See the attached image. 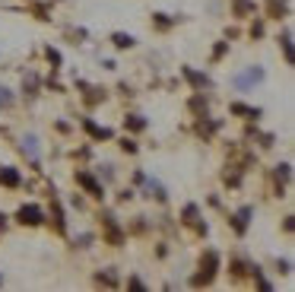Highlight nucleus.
Instances as JSON below:
<instances>
[{"instance_id":"aec40b11","label":"nucleus","mask_w":295,"mask_h":292,"mask_svg":"<svg viewBox=\"0 0 295 292\" xmlns=\"http://www.w3.org/2000/svg\"><path fill=\"white\" fill-rule=\"evenodd\" d=\"M155 25H159V29H168V25H171V22H168V19H165V16H162V13H159V16H155Z\"/></svg>"},{"instance_id":"a211bd4d","label":"nucleus","mask_w":295,"mask_h":292,"mask_svg":"<svg viewBox=\"0 0 295 292\" xmlns=\"http://www.w3.org/2000/svg\"><path fill=\"white\" fill-rule=\"evenodd\" d=\"M190 108H194V111H203V115H206V102H203V99H194V102H190Z\"/></svg>"},{"instance_id":"0eeeda50","label":"nucleus","mask_w":295,"mask_h":292,"mask_svg":"<svg viewBox=\"0 0 295 292\" xmlns=\"http://www.w3.org/2000/svg\"><path fill=\"white\" fill-rule=\"evenodd\" d=\"M86 131H89L95 140H108V137H111L108 127H99V124H92V121H86Z\"/></svg>"},{"instance_id":"412c9836","label":"nucleus","mask_w":295,"mask_h":292,"mask_svg":"<svg viewBox=\"0 0 295 292\" xmlns=\"http://www.w3.org/2000/svg\"><path fill=\"white\" fill-rule=\"evenodd\" d=\"M48 61H51V64H60V54H57V51H51V48H48Z\"/></svg>"},{"instance_id":"20e7f679","label":"nucleus","mask_w":295,"mask_h":292,"mask_svg":"<svg viewBox=\"0 0 295 292\" xmlns=\"http://www.w3.org/2000/svg\"><path fill=\"white\" fill-rule=\"evenodd\" d=\"M0 184L16 187V184H19V171H16V168H10V165H3V168H0Z\"/></svg>"},{"instance_id":"9d476101","label":"nucleus","mask_w":295,"mask_h":292,"mask_svg":"<svg viewBox=\"0 0 295 292\" xmlns=\"http://www.w3.org/2000/svg\"><path fill=\"white\" fill-rule=\"evenodd\" d=\"M111 41H115V48H130V45H134V35H124V32H115V35H111Z\"/></svg>"},{"instance_id":"f3484780","label":"nucleus","mask_w":295,"mask_h":292,"mask_svg":"<svg viewBox=\"0 0 295 292\" xmlns=\"http://www.w3.org/2000/svg\"><path fill=\"white\" fill-rule=\"evenodd\" d=\"M99 283H105V286H115V277H111V273H99Z\"/></svg>"},{"instance_id":"dca6fc26","label":"nucleus","mask_w":295,"mask_h":292,"mask_svg":"<svg viewBox=\"0 0 295 292\" xmlns=\"http://www.w3.org/2000/svg\"><path fill=\"white\" fill-rule=\"evenodd\" d=\"M270 10H273L276 16H280V13L286 10V3H283V0H270Z\"/></svg>"},{"instance_id":"2eb2a0df","label":"nucleus","mask_w":295,"mask_h":292,"mask_svg":"<svg viewBox=\"0 0 295 292\" xmlns=\"http://www.w3.org/2000/svg\"><path fill=\"white\" fill-rule=\"evenodd\" d=\"M283 48H286V57H292V32L283 35Z\"/></svg>"},{"instance_id":"6ab92c4d","label":"nucleus","mask_w":295,"mask_h":292,"mask_svg":"<svg viewBox=\"0 0 295 292\" xmlns=\"http://www.w3.org/2000/svg\"><path fill=\"white\" fill-rule=\"evenodd\" d=\"M10 102H13V99H10V92H6V89H0V108H6Z\"/></svg>"},{"instance_id":"7ed1b4c3","label":"nucleus","mask_w":295,"mask_h":292,"mask_svg":"<svg viewBox=\"0 0 295 292\" xmlns=\"http://www.w3.org/2000/svg\"><path fill=\"white\" fill-rule=\"evenodd\" d=\"M76 184H83V187H86V191H89L92 197H102V194H105V187L95 181L89 171H76Z\"/></svg>"},{"instance_id":"1a4fd4ad","label":"nucleus","mask_w":295,"mask_h":292,"mask_svg":"<svg viewBox=\"0 0 295 292\" xmlns=\"http://www.w3.org/2000/svg\"><path fill=\"white\" fill-rule=\"evenodd\" d=\"M184 219L190 222V226H194V229H200V232H206V226H203V222L200 219H197V207H187L184 210Z\"/></svg>"},{"instance_id":"4468645a","label":"nucleus","mask_w":295,"mask_h":292,"mask_svg":"<svg viewBox=\"0 0 295 292\" xmlns=\"http://www.w3.org/2000/svg\"><path fill=\"white\" fill-rule=\"evenodd\" d=\"M235 115H248V118H257V108H248V105H232Z\"/></svg>"},{"instance_id":"9b49d317","label":"nucleus","mask_w":295,"mask_h":292,"mask_svg":"<svg viewBox=\"0 0 295 292\" xmlns=\"http://www.w3.org/2000/svg\"><path fill=\"white\" fill-rule=\"evenodd\" d=\"M22 149L29 152L32 159H38V146H35V137H25V140H22Z\"/></svg>"},{"instance_id":"423d86ee","label":"nucleus","mask_w":295,"mask_h":292,"mask_svg":"<svg viewBox=\"0 0 295 292\" xmlns=\"http://www.w3.org/2000/svg\"><path fill=\"white\" fill-rule=\"evenodd\" d=\"M251 213H254L251 207H241V210L235 213V232H245V229H248V219H251Z\"/></svg>"},{"instance_id":"f8f14e48","label":"nucleus","mask_w":295,"mask_h":292,"mask_svg":"<svg viewBox=\"0 0 295 292\" xmlns=\"http://www.w3.org/2000/svg\"><path fill=\"white\" fill-rule=\"evenodd\" d=\"M51 219H54V229L64 232V213H60V207L54 203V210H51Z\"/></svg>"},{"instance_id":"ddd939ff","label":"nucleus","mask_w":295,"mask_h":292,"mask_svg":"<svg viewBox=\"0 0 295 292\" xmlns=\"http://www.w3.org/2000/svg\"><path fill=\"white\" fill-rule=\"evenodd\" d=\"M127 127H130V131H143V127H146V121H143L140 115H130V118H127Z\"/></svg>"},{"instance_id":"6e6552de","label":"nucleus","mask_w":295,"mask_h":292,"mask_svg":"<svg viewBox=\"0 0 295 292\" xmlns=\"http://www.w3.org/2000/svg\"><path fill=\"white\" fill-rule=\"evenodd\" d=\"M184 76L197 86V89H203V86H206V76H203V73H197V70H190V67H184Z\"/></svg>"},{"instance_id":"39448f33","label":"nucleus","mask_w":295,"mask_h":292,"mask_svg":"<svg viewBox=\"0 0 295 292\" xmlns=\"http://www.w3.org/2000/svg\"><path fill=\"white\" fill-rule=\"evenodd\" d=\"M260 80H264V70H248V73H241L238 80H235V86H241V89H245V86L260 83Z\"/></svg>"},{"instance_id":"4be33fe9","label":"nucleus","mask_w":295,"mask_h":292,"mask_svg":"<svg viewBox=\"0 0 295 292\" xmlns=\"http://www.w3.org/2000/svg\"><path fill=\"white\" fill-rule=\"evenodd\" d=\"M121 149H124V152H134V149H137V143H130V140H124V143H121Z\"/></svg>"},{"instance_id":"f257e3e1","label":"nucleus","mask_w":295,"mask_h":292,"mask_svg":"<svg viewBox=\"0 0 295 292\" xmlns=\"http://www.w3.org/2000/svg\"><path fill=\"white\" fill-rule=\"evenodd\" d=\"M216 267H219V254H216V251H203V257H200V273L194 277V286H206V283L216 277Z\"/></svg>"},{"instance_id":"f03ea898","label":"nucleus","mask_w":295,"mask_h":292,"mask_svg":"<svg viewBox=\"0 0 295 292\" xmlns=\"http://www.w3.org/2000/svg\"><path fill=\"white\" fill-rule=\"evenodd\" d=\"M41 219H45V213H41V207H35V203H22L19 207V222L22 226H38Z\"/></svg>"}]
</instances>
